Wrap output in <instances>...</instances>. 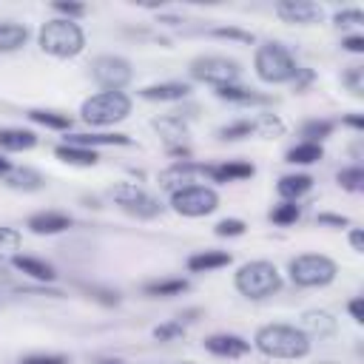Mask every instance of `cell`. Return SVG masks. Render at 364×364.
Returning <instances> with one entry per match:
<instances>
[{
  "mask_svg": "<svg viewBox=\"0 0 364 364\" xmlns=\"http://www.w3.org/2000/svg\"><path fill=\"white\" fill-rule=\"evenodd\" d=\"M256 347L270 358H301L310 353V338L293 324H264L256 333Z\"/></svg>",
  "mask_w": 364,
  "mask_h": 364,
  "instance_id": "obj_1",
  "label": "cell"
},
{
  "mask_svg": "<svg viewBox=\"0 0 364 364\" xmlns=\"http://www.w3.org/2000/svg\"><path fill=\"white\" fill-rule=\"evenodd\" d=\"M37 40H40V48L46 54H51V57H77L82 51V46H85L82 28L74 20H65V17L43 23Z\"/></svg>",
  "mask_w": 364,
  "mask_h": 364,
  "instance_id": "obj_2",
  "label": "cell"
},
{
  "mask_svg": "<svg viewBox=\"0 0 364 364\" xmlns=\"http://www.w3.org/2000/svg\"><path fill=\"white\" fill-rule=\"evenodd\" d=\"M282 287V276L276 270V264L259 259V262H247L239 267L236 273V290L247 299H264L273 296Z\"/></svg>",
  "mask_w": 364,
  "mask_h": 364,
  "instance_id": "obj_3",
  "label": "cell"
},
{
  "mask_svg": "<svg viewBox=\"0 0 364 364\" xmlns=\"http://www.w3.org/2000/svg\"><path fill=\"white\" fill-rule=\"evenodd\" d=\"M253 68H256L259 80H264V82H287L299 71L293 54L284 46H279V43L259 46L256 48V57H253Z\"/></svg>",
  "mask_w": 364,
  "mask_h": 364,
  "instance_id": "obj_4",
  "label": "cell"
},
{
  "mask_svg": "<svg viewBox=\"0 0 364 364\" xmlns=\"http://www.w3.org/2000/svg\"><path fill=\"white\" fill-rule=\"evenodd\" d=\"M131 114V100L122 91H100L82 102V119L88 125H114Z\"/></svg>",
  "mask_w": 364,
  "mask_h": 364,
  "instance_id": "obj_5",
  "label": "cell"
},
{
  "mask_svg": "<svg viewBox=\"0 0 364 364\" xmlns=\"http://www.w3.org/2000/svg\"><path fill=\"white\" fill-rule=\"evenodd\" d=\"M338 267L324 253H301L290 262V279L299 287H324L336 279Z\"/></svg>",
  "mask_w": 364,
  "mask_h": 364,
  "instance_id": "obj_6",
  "label": "cell"
},
{
  "mask_svg": "<svg viewBox=\"0 0 364 364\" xmlns=\"http://www.w3.org/2000/svg\"><path fill=\"white\" fill-rule=\"evenodd\" d=\"M171 208L182 216H208L219 208V196L208 185H185L171 193Z\"/></svg>",
  "mask_w": 364,
  "mask_h": 364,
  "instance_id": "obj_7",
  "label": "cell"
},
{
  "mask_svg": "<svg viewBox=\"0 0 364 364\" xmlns=\"http://www.w3.org/2000/svg\"><path fill=\"white\" fill-rule=\"evenodd\" d=\"M191 74L202 82H210L213 88L219 85H233L239 80V63L236 60H228V57H216V54H208V57H196L191 63Z\"/></svg>",
  "mask_w": 364,
  "mask_h": 364,
  "instance_id": "obj_8",
  "label": "cell"
},
{
  "mask_svg": "<svg viewBox=\"0 0 364 364\" xmlns=\"http://www.w3.org/2000/svg\"><path fill=\"white\" fill-rule=\"evenodd\" d=\"M91 77L94 82L102 88V91H119L131 82L134 71H131V63L117 57V54H102L91 63Z\"/></svg>",
  "mask_w": 364,
  "mask_h": 364,
  "instance_id": "obj_9",
  "label": "cell"
},
{
  "mask_svg": "<svg viewBox=\"0 0 364 364\" xmlns=\"http://www.w3.org/2000/svg\"><path fill=\"white\" fill-rule=\"evenodd\" d=\"M111 196H114V202H117L125 213H131V216H136V219H154V216H159V210H162V205H159L156 196H151L148 191H142V188H136V185H128V182L117 185V188L111 191Z\"/></svg>",
  "mask_w": 364,
  "mask_h": 364,
  "instance_id": "obj_10",
  "label": "cell"
},
{
  "mask_svg": "<svg viewBox=\"0 0 364 364\" xmlns=\"http://www.w3.org/2000/svg\"><path fill=\"white\" fill-rule=\"evenodd\" d=\"M276 14L284 23L310 26V23H318L324 17V9L316 6V3H310V0H282V3H276Z\"/></svg>",
  "mask_w": 364,
  "mask_h": 364,
  "instance_id": "obj_11",
  "label": "cell"
},
{
  "mask_svg": "<svg viewBox=\"0 0 364 364\" xmlns=\"http://www.w3.org/2000/svg\"><path fill=\"white\" fill-rule=\"evenodd\" d=\"M196 173H205L208 176V165H196V162H191V159H179V162H173L171 168H165L162 173H159V188H165V191H179V188H185Z\"/></svg>",
  "mask_w": 364,
  "mask_h": 364,
  "instance_id": "obj_12",
  "label": "cell"
},
{
  "mask_svg": "<svg viewBox=\"0 0 364 364\" xmlns=\"http://www.w3.org/2000/svg\"><path fill=\"white\" fill-rule=\"evenodd\" d=\"M205 347L213 353V355H222V358H239L250 350V341H245L242 336H233V333H213L205 338Z\"/></svg>",
  "mask_w": 364,
  "mask_h": 364,
  "instance_id": "obj_13",
  "label": "cell"
},
{
  "mask_svg": "<svg viewBox=\"0 0 364 364\" xmlns=\"http://www.w3.org/2000/svg\"><path fill=\"white\" fill-rule=\"evenodd\" d=\"M307 338L310 336H316V338H330L336 330H338V324H336V318H333V313H327V310H307V313H301V327H299Z\"/></svg>",
  "mask_w": 364,
  "mask_h": 364,
  "instance_id": "obj_14",
  "label": "cell"
},
{
  "mask_svg": "<svg viewBox=\"0 0 364 364\" xmlns=\"http://www.w3.org/2000/svg\"><path fill=\"white\" fill-rule=\"evenodd\" d=\"M68 228H71V219L65 213H57V210H43V213H34L28 219V230L37 236H54V233H63Z\"/></svg>",
  "mask_w": 364,
  "mask_h": 364,
  "instance_id": "obj_15",
  "label": "cell"
},
{
  "mask_svg": "<svg viewBox=\"0 0 364 364\" xmlns=\"http://www.w3.org/2000/svg\"><path fill=\"white\" fill-rule=\"evenodd\" d=\"M256 168L250 162H225V165H208V176L213 182H236L253 176Z\"/></svg>",
  "mask_w": 364,
  "mask_h": 364,
  "instance_id": "obj_16",
  "label": "cell"
},
{
  "mask_svg": "<svg viewBox=\"0 0 364 364\" xmlns=\"http://www.w3.org/2000/svg\"><path fill=\"white\" fill-rule=\"evenodd\" d=\"M188 85L185 82H159V85H148L142 88L139 94L145 100H154V102H173V100H185L188 97Z\"/></svg>",
  "mask_w": 364,
  "mask_h": 364,
  "instance_id": "obj_17",
  "label": "cell"
},
{
  "mask_svg": "<svg viewBox=\"0 0 364 364\" xmlns=\"http://www.w3.org/2000/svg\"><path fill=\"white\" fill-rule=\"evenodd\" d=\"M225 264H230V253H225V250H202L188 259V270H193V273H208V270H216Z\"/></svg>",
  "mask_w": 364,
  "mask_h": 364,
  "instance_id": "obj_18",
  "label": "cell"
},
{
  "mask_svg": "<svg viewBox=\"0 0 364 364\" xmlns=\"http://www.w3.org/2000/svg\"><path fill=\"white\" fill-rule=\"evenodd\" d=\"M11 264H14L17 270H23L26 276L37 279V282H51V279L57 276V273H54V267H51L48 262L34 259V256H14V259H11Z\"/></svg>",
  "mask_w": 364,
  "mask_h": 364,
  "instance_id": "obj_19",
  "label": "cell"
},
{
  "mask_svg": "<svg viewBox=\"0 0 364 364\" xmlns=\"http://www.w3.org/2000/svg\"><path fill=\"white\" fill-rule=\"evenodd\" d=\"M34 145H37L34 131H26V128H3L0 131V148L3 151H28Z\"/></svg>",
  "mask_w": 364,
  "mask_h": 364,
  "instance_id": "obj_20",
  "label": "cell"
},
{
  "mask_svg": "<svg viewBox=\"0 0 364 364\" xmlns=\"http://www.w3.org/2000/svg\"><path fill=\"white\" fill-rule=\"evenodd\" d=\"M216 97L219 100H228V102H239V105H250V102H259V105H264V102H270L264 94H256V91H250V88H242V85H219L216 88Z\"/></svg>",
  "mask_w": 364,
  "mask_h": 364,
  "instance_id": "obj_21",
  "label": "cell"
},
{
  "mask_svg": "<svg viewBox=\"0 0 364 364\" xmlns=\"http://www.w3.org/2000/svg\"><path fill=\"white\" fill-rule=\"evenodd\" d=\"M68 145H80V148L94 151V145H131V139L125 134H71Z\"/></svg>",
  "mask_w": 364,
  "mask_h": 364,
  "instance_id": "obj_22",
  "label": "cell"
},
{
  "mask_svg": "<svg viewBox=\"0 0 364 364\" xmlns=\"http://www.w3.org/2000/svg\"><path fill=\"white\" fill-rule=\"evenodd\" d=\"M57 159H63V162H68V165H80V168H91V165H97V154L91 151V148H80V145H60L57 151Z\"/></svg>",
  "mask_w": 364,
  "mask_h": 364,
  "instance_id": "obj_23",
  "label": "cell"
},
{
  "mask_svg": "<svg viewBox=\"0 0 364 364\" xmlns=\"http://www.w3.org/2000/svg\"><path fill=\"white\" fill-rule=\"evenodd\" d=\"M3 179H6V185L14 188V191H37V188L43 185V176H40L37 171H31V168H11Z\"/></svg>",
  "mask_w": 364,
  "mask_h": 364,
  "instance_id": "obj_24",
  "label": "cell"
},
{
  "mask_svg": "<svg viewBox=\"0 0 364 364\" xmlns=\"http://www.w3.org/2000/svg\"><path fill=\"white\" fill-rule=\"evenodd\" d=\"M276 188H279V193L284 199H296V196H301V193H307L313 188V176H307V173H290V176H282Z\"/></svg>",
  "mask_w": 364,
  "mask_h": 364,
  "instance_id": "obj_25",
  "label": "cell"
},
{
  "mask_svg": "<svg viewBox=\"0 0 364 364\" xmlns=\"http://www.w3.org/2000/svg\"><path fill=\"white\" fill-rule=\"evenodd\" d=\"M154 128L171 142V148H176L185 136H188V128H185V122H182V117H162V119H156L154 122Z\"/></svg>",
  "mask_w": 364,
  "mask_h": 364,
  "instance_id": "obj_26",
  "label": "cell"
},
{
  "mask_svg": "<svg viewBox=\"0 0 364 364\" xmlns=\"http://www.w3.org/2000/svg\"><path fill=\"white\" fill-rule=\"evenodd\" d=\"M28 40V28L20 23H0V51H14Z\"/></svg>",
  "mask_w": 364,
  "mask_h": 364,
  "instance_id": "obj_27",
  "label": "cell"
},
{
  "mask_svg": "<svg viewBox=\"0 0 364 364\" xmlns=\"http://www.w3.org/2000/svg\"><path fill=\"white\" fill-rule=\"evenodd\" d=\"M321 156H324V148L316 142H299L287 151V162H293V165H313Z\"/></svg>",
  "mask_w": 364,
  "mask_h": 364,
  "instance_id": "obj_28",
  "label": "cell"
},
{
  "mask_svg": "<svg viewBox=\"0 0 364 364\" xmlns=\"http://www.w3.org/2000/svg\"><path fill=\"white\" fill-rule=\"evenodd\" d=\"M185 290H188V282H185V279H159V282H148V284H145V293H148V296H162V299L179 296V293H185Z\"/></svg>",
  "mask_w": 364,
  "mask_h": 364,
  "instance_id": "obj_29",
  "label": "cell"
},
{
  "mask_svg": "<svg viewBox=\"0 0 364 364\" xmlns=\"http://www.w3.org/2000/svg\"><path fill=\"white\" fill-rule=\"evenodd\" d=\"M28 119L37 122V125H46V128H57V131L71 128V117L54 114V111H28Z\"/></svg>",
  "mask_w": 364,
  "mask_h": 364,
  "instance_id": "obj_30",
  "label": "cell"
},
{
  "mask_svg": "<svg viewBox=\"0 0 364 364\" xmlns=\"http://www.w3.org/2000/svg\"><path fill=\"white\" fill-rule=\"evenodd\" d=\"M330 134H333V122H330V119H310V122L301 125V136H304V142H316V145H321V139L330 136Z\"/></svg>",
  "mask_w": 364,
  "mask_h": 364,
  "instance_id": "obj_31",
  "label": "cell"
},
{
  "mask_svg": "<svg viewBox=\"0 0 364 364\" xmlns=\"http://www.w3.org/2000/svg\"><path fill=\"white\" fill-rule=\"evenodd\" d=\"M253 134L279 136V134H284V122H282L276 114H259V117L253 119Z\"/></svg>",
  "mask_w": 364,
  "mask_h": 364,
  "instance_id": "obj_32",
  "label": "cell"
},
{
  "mask_svg": "<svg viewBox=\"0 0 364 364\" xmlns=\"http://www.w3.org/2000/svg\"><path fill=\"white\" fill-rule=\"evenodd\" d=\"M338 185L344 188V191H350V193H358L361 188H364V168L361 165H353V168H344V171H338Z\"/></svg>",
  "mask_w": 364,
  "mask_h": 364,
  "instance_id": "obj_33",
  "label": "cell"
},
{
  "mask_svg": "<svg viewBox=\"0 0 364 364\" xmlns=\"http://www.w3.org/2000/svg\"><path fill=\"white\" fill-rule=\"evenodd\" d=\"M299 205L296 202H282V205H276L273 210H270V219L276 222V225H293L296 219H299Z\"/></svg>",
  "mask_w": 364,
  "mask_h": 364,
  "instance_id": "obj_34",
  "label": "cell"
},
{
  "mask_svg": "<svg viewBox=\"0 0 364 364\" xmlns=\"http://www.w3.org/2000/svg\"><path fill=\"white\" fill-rule=\"evenodd\" d=\"M91 299H97L100 304H105V307H114V304H119V293L117 290H108V287H97V284H80Z\"/></svg>",
  "mask_w": 364,
  "mask_h": 364,
  "instance_id": "obj_35",
  "label": "cell"
},
{
  "mask_svg": "<svg viewBox=\"0 0 364 364\" xmlns=\"http://www.w3.org/2000/svg\"><path fill=\"white\" fill-rule=\"evenodd\" d=\"M250 134H253V122H250V119H242V122L225 125V128L219 131V136H222V139H245V136H250Z\"/></svg>",
  "mask_w": 364,
  "mask_h": 364,
  "instance_id": "obj_36",
  "label": "cell"
},
{
  "mask_svg": "<svg viewBox=\"0 0 364 364\" xmlns=\"http://www.w3.org/2000/svg\"><path fill=\"white\" fill-rule=\"evenodd\" d=\"M182 333H185L182 321H168V324L154 327V338H156V341H171V338H179Z\"/></svg>",
  "mask_w": 364,
  "mask_h": 364,
  "instance_id": "obj_37",
  "label": "cell"
},
{
  "mask_svg": "<svg viewBox=\"0 0 364 364\" xmlns=\"http://www.w3.org/2000/svg\"><path fill=\"white\" fill-rule=\"evenodd\" d=\"M20 247V230L0 225V253H11Z\"/></svg>",
  "mask_w": 364,
  "mask_h": 364,
  "instance_id": "obj_38",
  "label": "cell"
},
{
  "mask_svg": "<svg viewBox=\"0 0 364 364\" xmlns=\"http://www.w3.org/2000/svg\"><path fill=\"white\" fill-rule=\"evenodd\" d=\"M361 77H364V68L361 65H353V68H347V74L341 77L344 80V85L355 94V97H361V91H364V82H361Z\"/></svg>",
  "mask_w": 364,
  "mask_h": 364,
  "instance_id": "obj_39",
  "label": "cell"
},
{
  "mask_svg": "<svg viewBox=\"0 0 364 364\" xmlns=\"http://www.w3.org/2000/svg\"><path fill=\"white\" fill-rule=\"evenodd\" d=\"M20 364H68V358L60 353H34V355H26Z\"/></svg>",
  "mask_w": 364,
  "mask_h": 364,
  "instance_id": "obj_40",
  "label": "cell"
},
{
  "mask_svg": "<svg viewBox=\"0 0 364 364\" xmlns=\"http://www.w3.org/2000/svg\"><path fill=\"white\" fill-rule=\"evenodd\" d=\"M245 233V222L242 219H222L216 225V236H242Z\"/></svg>",
  "mask_w": 364,
  "mask_h": 364,
  "instance_id": "obj_41",
  "label": "cell"
},
{
  "mask_svg": "<svg viewBox=\"0 0 364 364\" xmlns=\"http://www.w3.org/2000/svg\"><path fill=\"white\" fill-rule=\"evenodd\" d=\"M54 9H57L60 14H65V20H71V17H82V14H85V6H82V3H65V0H57Z\"/></svg>",
  "mask_w": 364,
  "mask_h": 364,
  "instance_id": "obj_42",
  "label": "cell"
},
{
  "mask_svg": "<svg viewBox=\"0 0 364 364\" xmlns=\"http://www.w3.org/2000/svg\"><path fill=\"white\" fill-rule=\"evenodd\" d=\"M336 23L338 26H358V23H364V14L358 9H347V11H338L336 14Z\"/></svg>",
  "mask_w": 364,
  "mask_h": 364,
  "instance_id": "obj_43",
  "label": "cell"
},
{
  "mask_svg": "<svg viewBox=\"0 0 364 364\" xmlns=\"http://www.w3.org/2000/svg\"><path fill=\"white\" fill-rule=\"evenodd\" d=\"M216 37H228V40H239V43H253V34L239 31V28H216Z\"/></svg>",
  "mask_w": 364,
  "mask_h": 364,
  "instance_id": "obj_44",
  "label": "cell"
},
{
  "mask_svg": "<svg viewBox=\"0 0 364 364\" xmlns=\"http://www.w3.org/2000/svg\"><path fill=\"white\" fill-rule=\"evenodd\" d=\"M316 222L318 225H333V228H347L350 225V219L347 216H338V213H318Z\"/></svg>",
  "mask_w": 364,
  "mask_h": 364,
  "instance_id": "obj_45",
  "label": "cell"
},
{
  "mask_svg": "<svg viewBox=\"0 0 364 364\" xmlns=\"http://www.w3.org/2000/svg\"><path fill=\"white\" fill-rule=\"evenodd\" d=\"M347 51H353V54H361L364 51V37L361 34H353V37H344V43H341Z\"/></svg>",
  "mask_w": 364,
  "mask_h": 364,
  "instance_id": "obj_46",
  "label": "cell"
},
{
  "mask_svg": "<svg viewBox=\"0 0 364 364\" xmlns=\"http://www.w3.org/2000/svg\"><path fill=\"white\" fill-rule=\"evenodd\" d=\"M350 316H353L358 324L364 321V301H361V299H353V301H350Z\"/></svg>",
  "mask_w": 364,
  "mask_h": 364,
  "instance_id": "obj_47",
  "label": "cell"
},
{
  "mask_svg": "<svg viewBox=\"0 0 364 364\" xmlns=\"http://www.w3.org/2000/svg\"><path fill=\"white\" fill-rule=\"evenodd\" d=\"M293 80H296V91H301V88H304V85H307V82H310V80H313V74H310V71H307V68H299V71H296V77H293Z\"/></svg>",
  "mask_w": 364,
  "mask_h": 364,
  "instance_id": "obj_48",
  "label": "cell"
},
{
  "mask_svg": "<svg viewBox=\"0 0 364 364\" xmlns=\"http://www.w3.org/2000/svg\"><path fill=\"white\" fill-rule=\"evenodd\" d=\"M350 245H353V250H358V253L364 250V233H361L358 228L350 230Z\"/></svg>",
  "mask_w": 364,
  "mask_h": 364,
  "instance_id": "obj_49",
  "label": "cell"
},
{
  "mask_svg": "<svg viewBox=\"0 0 364 364\" xmlns=\"http://www.w3.org/2000/svg\"><path fill=\"white\" fill-rule=\"evenodd\" d=\"M344 122H347L350 128H355V131L364 128V117H361V114H350V117H344Z\"/></svg>",
  "mask_w": 364,
  "mask_h": 364,
  "instance_id": "obj_50",
  "label": "cell"
},
{
  "mask_svg": "<svg viewBox=\"0 0 364 364\" xmlns=\"http://www.w3.org/2000/svg\"><path fill=\"white\" fill-rule=\"evenodd\" d=\"M91 364H125V361H119V358H97Z\"/></svg>",
  "mask_w": 364,
  "mask_h": 364,
  "instance_id": "obj_51",
  "label": "cell"
},
{
  "mask_svg": "<svg viewBox=\"0 0 364 364\" xmlns=\"http://www.w3.org/2000/svg\"><path fill=\"white\" fill-rule=\"evenodd\" d=\"M9 171H11V165H9V159H3V156H0V176H6Z\"/></svg>",
  "mask_w": 364,
  "mask_h": 364,
  "instance_id": "obj_52",
  "label": "cell"
},
{
  "mask_svg": "<svg viewBox=\"0 0 364 364\" xmlns=\"http://www.w3.org/2000/svg\"><path fill=\"white\" fill-rule=\"evenodd\" d=\"M185 364H193V361H185Z\"/></svg>",
  "mask_w": 364,
  "mask_h": 364,
  "instance_id": "obj_53",
  "label": "cell"
}]
</instances>
